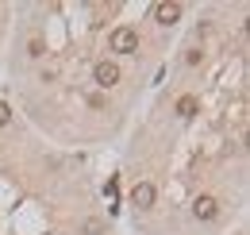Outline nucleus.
Returning <instances> with one entry per match:
<instances>
[{
    "label": "nucleus",
    "mask_w": 250,
    "mask_h": 235,
    "mask_svg": "<svg viewBox=\"0 0 250 235\" xmlns=\"http://www.w3.org/2000/svg\"><path fill=\"white\" fill-rule=\"evenodd\" d=\"M108 50H116V54H135V50H139V31L135 27H116L108 35Z\"/></svg>",
    "instance_id": "1"
},
{
    "label": "nucleus",
    "mask_w": 250,
    "mask_h": 235,
    "mask_svg": "<svg viewBox=\"0 0 250 235\" xmlns=\"http://www.w3.org/2000/svg\"><path fill=\"white\" fill-rule=\"evenodd\" d=\"M93 81H96L100 89L120 85V66H116V62H108V58H104V62H96V66H93Z\"/></svg>",
    "instance_id": "2"
},
{
    "label": "nucleus",
    "mask_w": 250,
    "mask_h": 235,
    "mask_svg": "<svg viewBox=\"0 0 250 235\" xmlns=\"http://www.w3.org/2000/svg\"><path fill=\"white\" fill-rule=\"evenodd\" d=\"M154 20L162 24V27H173V24L181 20V4H177V0H162V4H154Z\"/></svg>",
    "instance_id": "3"
},
{
    "label": "nucleus",
    "mask_w": 250,
    "mask_h": 235,
    "mask_svg": "<svg viewBox=\"0 0 250 235\" xmlns=\"http://www.w3.org/2000/svg\"><path fill=\"white\" fill-rule=\"evenodd\" d=\"M192 216H196V220H216V216H219V201H216V197H208V193L196 197V201H192Z\"/></svg>",
    "instance_id": "4"
},
{
    "label": "nucleus",
    "mask_w": 250,
    "mask_h": 235,
    "mask_svg": "<svg viewBox=\"0 0 250 235\" xmlns=\"http://www.w3.org/2000/svg\"><path fill=\"white\" fill-rule=\"evenodd\" d=\"M131 205L135 208H150L154 205V185H150V181H139V185L131 189Z\"/></svg>",
    "instance_id": "5"
},
{
    "label": "nucleus",
    "mask_w": 250,
    "mask_h": 235,
    "mask_svg": "<svg viewBox=\"0 0 250 235\" xmlns=\"http://www.w3.org/2000/svg\"><path fill=\"white\" fill-rule=\"evenodd\" d=\"M196 108H200V100H196L192 93H185V96L177 100V116H181V119H192V116H196Z\"/></svg>",
    "instance_id": "6"
},
{
    "label": "nucleus",
    "mask_w": 250,
    "mask_h": 235,
    "mask_svg": "<svg viewBox=\"0 0 250 235\" xmlns=\"http://www.w3.org/2000/svg\"><path fill=\"white\" fill-rule=\"evenodd\" d=\"M81 232H85V235H104V220H96V216H93V220H85Z\"/></svg>",
    "instance_id": "7"
},
{
    "label": "nucleus",
    "mask_w": 250,
    "mask_h": 235,
    "mask_svg": "<svg viewBox=\"0 0 250 235\" xmlns=\"http://www.w3.org/2000/svg\"><path fill=\"white\" fill-rule=\"evenodd\" d=\"M8 119H12V108H8V104H4V100H0V127H4V123H8Z\"/></svg>",
    "instance_id": "8"
}]
</instances>
